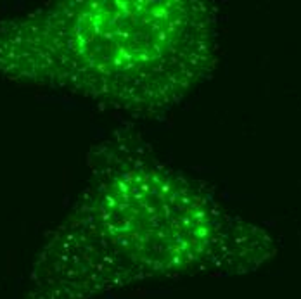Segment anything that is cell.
<instances>
[{"instance_id":"1","label":"cell","mask_w":301,"mask_h":299,"mask_svg":"<svg viewBox=\"0 0 301 299\" xmlns=\"http://www.w3.org/2000/svg\"><path fill=\"white\" fill-rule=\"evenodd\" d=\"M273 251L263 228L203 183L116 138L94 150L88 180L40 249L24 299H99L150 282L241 273Z\"/></svg>"},{"instance_id":"2","label":"cell","mask_w":301,"mask_h":299,"mask_svg":"<svg viewBox=\"0 0 301 299\" xmlns=\"http://www.w3.org/2000/svg\"><path fill=\"white\" fill-rule=\"evenodd\" d=\"M216 9L199 0H68L0 21V76L158 116L216 66Z\"/></svg>"}]
</instances>
